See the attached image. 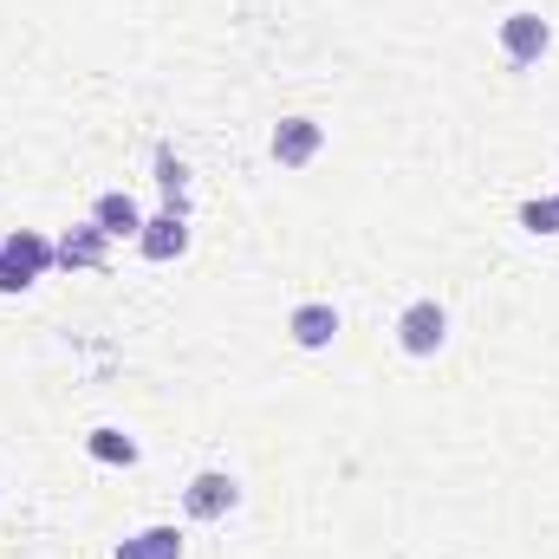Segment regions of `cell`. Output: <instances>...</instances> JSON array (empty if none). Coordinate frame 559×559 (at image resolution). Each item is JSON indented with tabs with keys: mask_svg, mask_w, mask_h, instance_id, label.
I'll return each mask as SVG.
<instances>
[{
	"mask_svg": "<svg viewBox=\"0 0 559 559\" xmlns=\"http://www.w3.org/2000/svg\"><path fill=\"white\" fill-rule=\"evenodd\" d=\"M59 267V248H52V235H39V228H13V235H0V293H26V286H39V280Z\"/></svg>",
	"mask_w": 559,
	"mask_h": 559,
	"instance_id": "obj_1",
	"label": "cell"
},
{
	"mask_svg": "<svg viewBox=\"0 0 559 559\" xmlns=\"http://www.w3.org/2000/svg\"><path fill=\"white\" fill-rule=\"evenodd\" d=\"M495 46H501V59L508 66H540L547 52H554V20L547 13H534V7H514V13H501V26H495Z\"/></svg>",
	"mask_w": 559,
	"mask_h": 559,
	"instance_id": "obj_2",
	"label": "cell"
},
{
	"mask_svg": "<svg viewBox=\"0 0 559 559\" xmlns=\"http://www.w3.org/2000/svg\"><path fill=\"white\" fill-rule=\"evenodd\" d=\"M235 508H241V481H235L228 468H195V475H189V488H182V514H189V521L215 527V521H228Z\"/></svg>",
	"mask_w": 559,
	"mask_h": 559,
	"instance_id": "obj_3",
	"label": "cell"
},
{
	"mask_svg": "<svg viewBox=\"0 0 559 559\" xmlns=\"http://www.w3.org/2000/svg\"><path fill=\"white\" fill-rule=\"evenodd\" d=\"M449 345V306L442 299H411L397 312V352L404 358H436Z\"/></svg>",
	"mask_w": 559,
	"mask_h": 559,
	"instance_id": "obj_4",
	"label": "cell"
},
{
	"mask_svg": "<svg viewBox=\"0 0 559 559\" xmlns=\"http://www.w3.org/2000/svg\"><path fill=\"white\" fill-rule=\"evenodd\" d=\"M319 150H325V124H319V118H306V111L280 118L274 138H267V156H274L280 169H306Z\"/></svg>",
	"mask_w": 559,
	"mask_h": 559,
	"instance_id": "obj_5",
	"label": "cell"
},
{
	"mask_svg": "<svg viewBox=\"0 0 559 559\" xmlns=\"http://www.w3.org/2000/svg\"><path fill=\"white\" fill-rule=\"evenodd\" d=\"M338 306L332 299H299L293 312H286V338L299 345V352H332V338H338Z\"/></svg>",
	"mask_w": 559,
	"mask_h": 559,
	"instance_id": "obj_6",
	"label": "cell"
},
{
	"mask_svg": "<svg viewBox=\"0 0 559 559\" xmlns=\"http://www.w3.org/2000/svg\"><path fill=\"white\" fill-rule=\"evenodd\" d=\"M52 248H59V267H66V274H92V267H105V254H111V235H105V228L85 215V222H79V228H66Z\"/></svg>",
	"mask_w": 559,
	"mask_h": 559,
	"instance_id": "obj_7",
	"label": "cell"
},
{
	"mask_svg": "<svg viewBox=\"0 0 559 559\" xmlns=\"http://www.w3.org/2000/svg\"><path fill=\"white\" fill-rule=\"evenodd\" d=\"M138 254L143 261H156V267H169V261H182L189 254V215H150L143 222V235H138Z\"/></svg>",
	"mask_w": 559,
	"mask_h": 559,
	"instance_id": "obj_8",
	"label": "cell"
},
{
	"mask_svg": "<svg viewBox=\"0 0 559 559\" xmlns=\"http://www.w3.org/2000/svg\"><path fill=\"white\" fill-rule=\"evenodd\" d=\"M92 222H98V228H105L111 241H138L150 215H143V202L131 195V189H105V195L92 202Z\"/></svg>",
	"mask_w": 559,
	"mask_h": 559,
	"instance_id": "obj_9",
	"label": "cell"
},
{
	"mask_svg": "<svg viewBox=\"0 0 559 559\" xmlns=\"http://www.w3.org/2000/svg\"><path fill=\"white\" fill-rule=\"evenodd\" d=\"M85 455H92V462H105V468H138V462H143L138 436H131V429H118V423H98V429L85 436Z\"/></svg>",
	"mask_w": 559,
	"mask_h": 559,
	"instance_id": "obj_10",
	"label": "cell"
},
{
	"mask_svg": "<svg viewBox=\"0 0 559 559\" xmlns=\"http://www.w3.org/2000/svg\"><path fill=\"white\" fill-rule=\"evenodd\" d=\"M182 554H189V547H182L176 527H138L131 540L111 547V559H182Z\"/></svg>",
	"mask_w": 559,
	"mask_h": 559,
	"instance_id": "obj_11",
	"label": "cell"
},
{
	"mask_svg": "<svg viewBox=\"0 0 559 559\" xmlns=\"http://www.w3.org/2000/svg\"><path fill=\"white\" fill-rule=\"evenodd\" d=\"M156 189H163V209H169V215H189V163H182L169 143L156 150Z\"/></svg>",
	"mask_w": 559,
	"mask_h": 559,
	"instance_id": "obj_12",
	"label": "cell"
},
{
	"mask_svg": "<svg viewBox=\"0 0 559 559\" xmlns=\"http://www.w3.org/2000/svg\"><path fill=\"white\" fill-rule=\"evenodd\" d=\"M521 228H527V235H559V195L521 202Z\"/></svg>",
	"mask_w": 559,
	"mask_h": 559,
	"instance_id": "obj_13",
	"label": "cell"
}]
</instances>
